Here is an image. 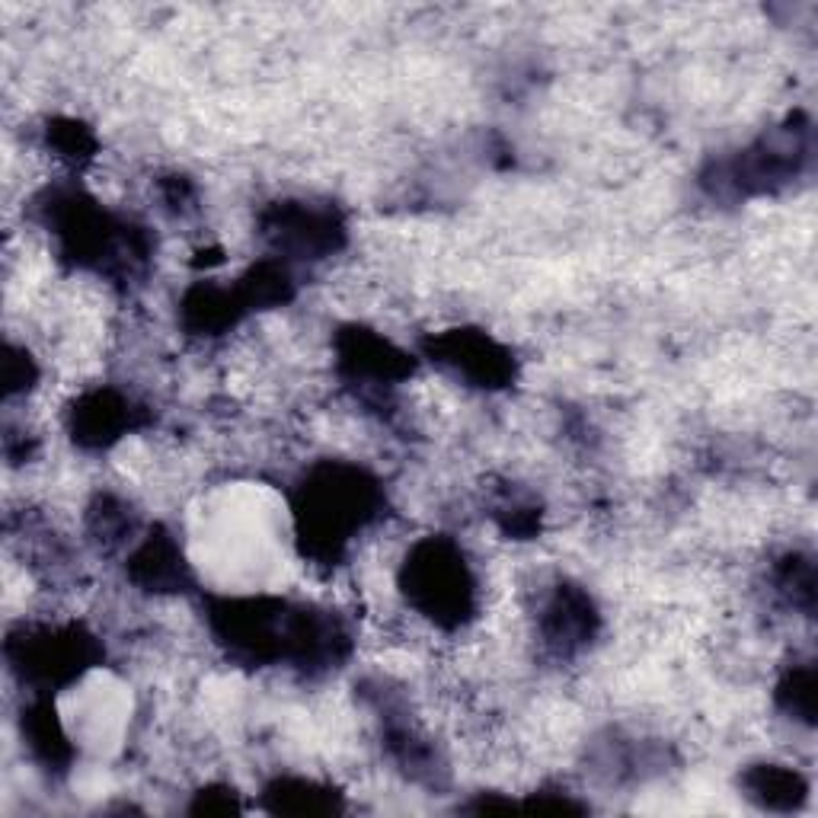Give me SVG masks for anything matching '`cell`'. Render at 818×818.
Wrapping results in <instances>:
<instances>
[{"mask_svg": "<svg viewBox=\"0 0 818 818\" xmlns=\"http://www.w3.org/2000/svg\"><path fill=\"white\" fill-rule=\"evenodd\" d=\"M304 217H307V215H298V221H294V224L285 221V227H304ZM317 227H330V221H323L320 215H310V221H307V237L314 240V243H317V237H320V233H317ZM278 237L288 240V237H291V231H278Z\"/></svg>", "mask_w": 818, "mask_h": 818, "instance_id": "cell-1", "label": "cell"}]
</instances>
